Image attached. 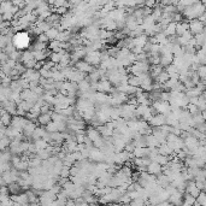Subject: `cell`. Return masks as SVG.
I'll return each mask as SVG.
<instances>
[{
  "instance_id": "6da1fadb",
  "label": "cell",
  "mask_w": 206,
  "mask_h": 206,
  "mask_svg": "<svg viewBox=\"0 0 206 206\" xmlns=\"http://www.w3.org/2000/svg\"><path fill=\"white\" fill-rule=\"evenodd\" d=\"M29 41H30V35L28 33H17L15 35V39L12 40V45L16 50H23L26 47H28L29 45Z\"/></svg>"
},
{
  "instance_id": "7a4b0ae2",
  "label": "cell",
  "mask_w": 206,
  "mask_h": 206,
  "mask_svg": "<svg viewBox=\"0 0 206 206\" xmlns=\"http://www.w3.org/2000/svg\"><path fill=\"white\" fill-rule=\"evenodd\" d=\"M188 30L189 33L195 36L198 34H201L203 32H205V24L199 22L198 19H193V21H188Z\"/></svg>"
},
{
  "instance_id": "3957f363",
  "label": "cell",
  "mask_w": 206,
  "mask_h": 206,
  "mask_svg": "<svg viewBox=\"0 0 206 206\" xmlns=\"http://www.w3.org/2000/svg\"><path fill=\"white\" fill-rule=\"evenodd\" d=\"M165 122H167V117L162 113H157V115H153L147 123L149 124L151 128H159V127L164 125Z\"/></svg>"
},
{
  "instance_id": "277c9868",
  "label": "cell",
  "mask_w": 206,
  "mask_h": 206,
  "mask_svg": "<svg viewBox=\"0 0 206 206\" xmlns=\"http://www.w3.org/2000/svg\"><path fill=\"white\" fill-rule=\"evenodd\" d=\"M74 67H75L74 69H75L76 71L82 72V74H84V75H89V74L95 69V68H93L92 65H89L87 62H84L83 59H82V60H78Z\"/></svg>"
},
{
  "instance_id": "5b68a950",
  "label": "cell",
  "mask_w": 206,
  "mask_h": 206,
  "mask_svg": "<svg viewBox=\"0 0 206 206\" xmlns=\"http://www.w3.org/2000/svg\"><path fill=\"white\" fill-rule=\"evenodd\" d=\"M168 201H169L172 206H182V203H183V194L176 189V192L169 197Z\"/></svg>"
},
{
  "instance_id": "8992f818",
  "label": "cell",
  "mask_w": 206,
  "mask_h": 206,
  "mask_svg": "<svg viewBox=\"0 0 206 206\" xmlns=\"http://www.w3.org/2000/svg\"><path fill=\"white\" fill-rule=\"evenodd\" d=\"M163 171V168L158 164V163H156V162H151L149 164H148V167H147V170L146 172H148L149 175H152V176H158V175H160Z\"/></svg>"
},
{
  "instance_id": "52a82bcc",
  "label": "cell",
  "mask_w": 206,
  "mask_h": 206,
  "mask_svg": "<svg viewBox=\"0 0 206 206\" xmlns=\"http://www.w3.org/2000/svg\"><path fill=\"white\" fill-rule=\"evenodd\" d=\"M89 159L92 162H95V163H103L104 159H105V156L100 149H97V148H93L91 151V154H89Z\"/></svg>"
},
{
  "instance_id": "ba28073f",
  "label": "cell",
  "mask_w": 206,
  "mask_h": 206,
  "mask_svg": "<svg viewBox=\"0 0 206 206\" xmlns=\"http://www.w3.org/2000/svg\"><path fill=\"white\" fill-rule=\"evenodd\" d=\"M172 62H173V56H172L171 53L170 54H163V56H160V60H159V65L162 67V68H167V67H169V65H171Z\"/></svg>"
},
{
  "instance_id": "9c48e42d",
  "label": "cell",
  "mask_w": 206,
  "mask_h": 206,
  "mask_svg": "<svg viewBox=\"0 0 206 206\" xmlns=\"http://www.w3.org/2000/svg\"><path fill=\"white\" fill-rule=\"evenodd\" d=\"M186 32H188V21H182L180 23H176V36H181L184 34Z\"/></svg>"
},
{
  "instance_id": "30bf717a",
  "label": "cell",
  "mask_w": 206,
  "mask_h": 206,
  "mask_svg": "<svg viewBox=\"0 0 206 206\" xmlns=\"http://www.w3.org/2000/svg\"><path fill=\"white\" fill-rule=\"evenodd\" d=\"M39 124H41V125H47L48 123H51L52 122V118H51V112L50 113H45V115H40L39 117H37V121H36Z\"/></svg>"
},
{
  "instance_id": "8fae6325",
  "label": "cell",
  "mask_w": 206,
  "mask_h": 206,
  "mask_svg": "<svg viewBox=\"0 0 206 206\" xmlns=\"http://www.w3.org/2000/svg\"><path fill=\"white\" fill-rule=\"evenodd\" d=\"M176 23H169L167 27H165V29L163 30V34L165 35L167 37H169V36H172V35H176Z\"/></svg>"
},
{
  "instance_id": "7c38bea8",
  "label": "cell",
  "mask_w": 206,
  "mask_h": 206,
  "mask_svg": "<svg viewBox=\"0 0 206 206\" xmlns=\"http://www.w3.org/2000/svg\"><path fill=\"white\" fill-rule=\"evenodd\" d=\"M169 78H170V77H169V75L167 74V71H165V70H163V71H162V72H160V74H159V75H158L154 80H156V82H157V83H159V84H164L165 82H168V81H169Z\"/></svg>"
},
{
  "instance_id": "4fadbf2b",
  "label": "cell",
  "mask_w": 206,
  "mask_h": 206,
  "mask_svg": "<svg viewBox=\"0 0 206 206\" xmlns=\"http://www.w3.org/2000/svg\"><path fill=\"white\" fill-rule=\"evenodd\" d=\"M45 34H46L47 39H48L50 41H53V40H57V36L59 34V30L56 29V28H50Z\"/></svg>"
},
{
  "instance_id": "5bb4252c",
  "label": "cell",
  "mask_w": 206,
  "mask_h": 206,
  "mask_svg": "<svg viewBox=\"0 0 206 206\" xmlns=\"http://www.w3.org/2000/svg\"><path fill=\"white\" fill-rule=\"evenodd\" d=\"M195 201L199 204L200 206H205L206 205V195L204 192H200V194L195 198Z\"/></svg>"
},
{
  "instance_id": "9a60e30c",
  "label": "cell",
  "mask_w": 206,
  "mask_h": 206,
  "mask_svg": "<svg viewBox=\"0 0 206 206\" xmlns=\"http://www.w3.org/2000/svg\"><path fill=\"white\" fill-rule=\"evenodd\" d=\"M197 72V75H198V77L200 78V80H205V76H206V68L205 65H200L198 70L195 71Z\"/></svg>"
},
{
  "instance_id": "2e32d148",
  "label": "cell",
  "mask_w": 206,
  "mask_h": 206,
  "mask_svg": "<svg viewBox=\"0 0 206 206\" xmlns=\"http://www.w3.org/2000/svg\"><path fill=\"white\" fill-rule=\"evenodd\" d=\"M9 143H10V140H9L7 137H1V139H0V151H1V149H5Z\"/></svg>"
},
{
  "instance_id": "e0dca14e",
  "label": "cell",
  "mask_w": 206,
  "mask_h": 206,
  "mask_svg": "<svg viewBox=\"0 0 206 206\" xmlns=\"http://www.w3.org/2000/svg\"><path fill=\"white\" fill-rule=\"evenodd\" d=\"M145 204H146V201H143L142 199H135L129 203V206H145Z\"/></svg>"
},
{
  "instance_id": "ac0fdd59",
  "label": "cell",
  "mask_w": 206,
  "mask_h": 206,
  "mask_svg": "<svg viewBox=\"0 0 206 206\" xmlns=\"http://www.w3.org/2000/svg\"><path fill=\"white\" fill-rule=\"evenodd\" d=\"M195 186H197V188H198L200 192H204V191H205V182H195Z\"/></svg>"
},
{
  "instance_id": "d6986e66",
  "label": "cell",
  "mask_w": 206,
  "mask_h": 206,
  "mask_svg": "<svg viewBox=\"0 0 206 206\" xmlns=\"http://www.w3.org/2000/svg\"><path fill=\"white\" fill-rule=\"evenodd\" d=\"M65 206H76L75 200H72V199H68V201L65 203Z\"/></svg>"
},
{
  "instance_id": "ffe728a7",
  "label": "cell",
  "mask_w": 206,
  "mask_h": 206,
  "mask_svg": "<svg viewBox=\"0 0 206 206\" xmlns=\"http://www.w3.org/2000/svg\"><path fill=\"white\" fill-rule=\"evenodd\" d=\"M4 186H5V182H4V180H2V177L0 175V187H4Z\"/></svg>"
}]
</instances>
